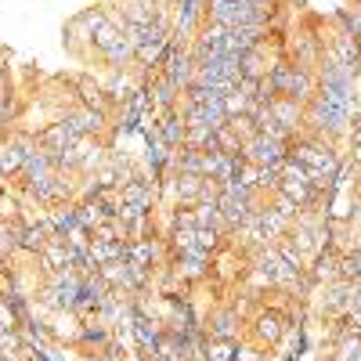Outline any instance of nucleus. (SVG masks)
<instances>
[{
	"label": "nucleus",
	"mask_w": 361,
	"mask_h": 361,
	"mask_svg": "<svg viewBox=\"0 0 361 361\" xmlns=\"http://www.w3.org/2000/svg\"><path fill=\"white\" fill-rule=\"evenodd\" d=\"M243 156L250 166H286L289 145L279 137H267V134H253L243 141Z\"/></svg>",
	"instance_id": "f257e3e1"
},
{
	"label": "nucleus",
	"mask_w": 361,
	"mask_h": 361,
	"mask_svg": "<svg viewBox=\"0 0 361 361\" xmlns=\"http://www.w3.org/2000/svg\"><path fill=\"white\" fill-rule=\"evenodd\" d=\"M195 66H199V58L192 47H170L166 51V66H163V76L173 80L180 90H188L195 83Z\"/></svg>",
	"instance_id": "f03ea898"
},
{
	"label": "nucleus",
	"mask_w": 361,
	"mask_h": 361,
	"mask_svg": "<svg viewBox=\"0 0 361 361\" xmlns=\"http://www.w3.org/2000/svg\"><path fill=\"white\" fill-rule=\"evenodd\" d=\"M325 54H329V58H336V62H340L347 73H354V76L361 73V40L350 37V33H343V29L333 37V44H329Z\"/></svg>",
	"instance_id": "7ed1b4c3"
},
{
	"label": "nucleus",
	"mask_w": 361,
	"mask_h": 361,
	"mask_svg": "<svg viewBox=\"0 0 361 361\" xmlns=\"http://www.w3.org/2000/svg\"><path fill=\"white\" fill-rule=\"evenodd\" d=\"M119 199H123L127 206H137V209L148 214V206H152V199H156V180L134 177V180H127V185L119 188Z\"/></svg>",
	"instance_id": "20e7f679"
},
{
	"label": "nucleus",
	"mask_w": 361,
	"mask_h": 361,
	"mask_svg": "<svg viewBox=\"0 0 361 361\" xmlns=\"http://www.w3.org/2000/svg\"><path fill=\"white\" fill-rule=\"evenodd\" d=\"M253 333H257L260 343L275 347V343L282 340V333H286V322H282L279 311H260V314L253 318Z\"/></svg>",
	"instance_id": "39448f33"
},
{
	"label": "nucleus",
	"mask_w": 361,
	"mask_h": 361,
	"mask_svg": "<svg viewBox=\"0 0 361 361\" xmlns=\"http://www.w3.org/2000/svg\"><path fill=\"white\" fill-rule=\"evenodd\" d=\"M156 134L166 141V148H180V145H185V137H188L185 116H180V112H166V116H163V123L156 127Z\"/></svg>",
	"instance_id": "423d86ee"
},
{
	"label": "nucleus",
	"mask_w": 361,
	"mask_h": 361,
	"mask_svg": "<svg viewBox=\"0 0 361 361\" xmlns=\"http://www.w3.org/2000/svg\"><path fill=\"white\" fill-rule=\"evenodd\" d=\"M180 94H185V90H180L173 80H166V76H159V80L152 83V105L163 109V112H173L177 102H180Z\"/></svg>",
	"instance_id": "0eeeda50"
},
{
	"label": "nucleus",
	"mask_w": 361,
	"mask_h": 361,
	"mask_svg": "<svg viewBox=\"0 0 361 361\" xmlns=\"http://www.w3.org/2000/svg\"><path fill=\"white\" fill-rule=\"evenodd\" d=\"M159 257V246L152 243V238H134V243H127V260L137 264V267H152V260Z\"/></svg>",
	"instance_id": "6e6552de"
},
{
	"label": "nucleus",
	"mask_w": 361,
	"mask_h": 361,
	"mask_svg": "<svg viewBox=\"0 0 361 361\" xmlns=\"http://www.w3.org/2000/svg\"><path fill=\"white\" fill-rule=\"evenodd\" d=\"M238 336V314L235 311H221L209 322V340H235Z\"/></svg>",
	"instance_id": "1a4fd4ad"
},
{
	"label": "nucleus",
	"mask_w": 361,
	"mask_h": 361,
	"mask_svg": "<svg viewBox=\"0 0 361 361\" xmlns=\"http://www.w3.org/2000/svg\"><path fill=\"white\" fill-rule=\"evenodd\" d=\"M159 4H177V0H159Z\"/></svg>",
	"instance_id": "9d476101"
}]
</instances>
